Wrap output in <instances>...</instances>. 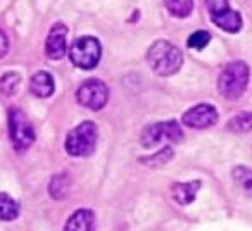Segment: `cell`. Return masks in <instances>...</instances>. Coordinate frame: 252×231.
<instances>
[{
	"label": "cell",
	"instance_id": "1",
	"mask_svg": "<svg viewBox=\"0 0 252 231\" xmlns=\"http://www.w3.org/2000/svg\"><path fill=\"white\" fill-rule=\"evenodd\" d=\"M147 62L159 76H173L183 64V54L175 43L168 40H158L147 52Z\"/></svg>",
	"mask_w": 252,
	"mask_h": 231
},
{
	"label": "cell",
	"instance_id": "2",
	"mask_svg": "<svg viewBox=\"0 0 252 231\" xmlns=\"http://www.w3.org/2000/svg\"><path fill=\"white\" fill-rule=\"evenodd\" d=\"M249 83V66L242 60L226 64L218 78V90L226 100H238Z\"/></svg>",
	"mask_w": 252,
	"mask_h": 231
},
{
	"label": "cell",
	"instance_id": "3",
	"mask_svg": "<svg viewBox=\"0 0 252 231\" xmlns=\"http://www.w3.org/2000/svg\"><path fill=\"white\" fill-rule=\"evenodd\" d=\"M98 130L92 121H83L66 137V152L71 157H88L97 147Z\"/></svg>",
	"mask_w": 252,
	"mask_h": 231
},
{
	"label": "cell",
	"instance_id": "4",
	"mask_svg": "<svg viewBox=\"0 0 252 231\" xmlns=\"http://www.w3.org/2000/svg\"><path fill=\"white\" fill-rule=\"evenodd\" d=\"M9 137L18 152H26L35 144V128L19 109L9 111Z\"/></svg>",
	"mask_w": 252,
	"mask_h": 231
},
{
	"label": "cell",
	"instance_id": "5",
	"mask_svg": "<svg viewBox=\"0 0 252 231\" xmlns=\"http://www.w3.org/2000/svg\"><path fill=\"white\" fill-rule=\"evenodd\" d=\"M102 57V47L95 36H81L74 40L69 50V59L80 69H94Z\"/></svg>",
	"mask_w": 252,
	"mask_h": 231
},
{
	"label": "cell",
	"instance_id": "6",
	"mask_svg": "<svg viewBox=\"0 0 252 231\" xmlns=\"http://www.w3.org/2000/svg\"><path fill=\"white\" fill-rule=\"evenodd\" d=\"M164 140L171 142V144H180L183 140V131L176 121H162V123L149 124L140 135V144L145 148L156 147Z\"/></svg>",
	"mask_w": 252,
	"mask_h": 231
},
{
	"label": "cell",
	"instance_id": "7",
	"mask_svg": "<svg viewBox=\"0 0 252 231\" xmlns=\"http://www.w3.org/2000/svg\"><path fill=\"white\" fill-rule=\"evenodd\" d=\"M109 98V88L102 80L92 78L81 83L76 91V100L80 105L90 109V111H100Z\"/></svg>",
	"mask_w": 252,
	"mask_h": 231
},
{
	"label": "cell",
	"instance_id": "8",
	"mask_svg": "<svg viewBox=\"0 0 252 231\" xmlns=\"http://www.w3.org/2000/svg\"><path fill=\"white\" fill-rule=\"evenodd\" d=\"M182 121L185 126L195 128V130H206L218 123V111L216 107L209 104H199L190 107L187 112H183Z\"/></svg>",
	"mask_w": 252,
	"mask_h": 231
},
{
	"label": "cell",
	"instance_id": "9",
	"mask_svg": "<svg viewBox=\"0 0 252 231\" xmlns=\"http://www.w3.org/2000/svg\"><path fill=\"white\" fill-rule=\"evenodd\" d=\"M67 28L66 25L63 23H56L50 29L49 36H47V42H45V54L49 59L52 60H59L66 56V50H67Z\"/></svg>",
	"mask_w": 252,
	"mask_h": 231
},
{
	"label": "cell",
	"instance_id": "10",
	"mask_svg": "<svg viewBox=\"0 0 252 231\" xmlns=\"http://www.w3.org/2000/svg\"><path fill=\"white\" fill-rule=\"evenodd\" d=\"M54 90H56V83L52 74L47 71H38L30 80V91L38 98H49Z\"/></svg>",
	"mask_w": 252,
	"mask_h": 231
},
{
	"label": "cell",
	"instance_id": "11",
	"mask_svg": "<svg viewBox=\"0 0 252 231\" xmlns=\"http://www.w3.org/2000/svg\"><path fill=\"white\" fill-rule=\"evenodd\" d=\"M95 216L90 209H78L66 221L64 231H94Z\"/></svg>",
	"mask_w": 252,
	"mask_h": 231
},
{
	"label": "cell",
	"instance_id": "12",
	"mask_svg": "<svg viewBox=\"0 0 252 231\" xmlns=\"http://www.w3.org/2000/svg\"><path fill=\"white\" fill-rule=\"evenodd\" d=\"M200 181H189V183H175L171 186V195L176 203L180 205H189L195 200L197 192L200 190Z\"/></svg>",
	"mask_w": 252,
	"mask_h": 231
},
{
	"label": "cell",
	"instance_id": "13",
	"mask_svg": "<svg viewBox=\"0 0 252 231\" xmlns=\"http://www.w3.org/2000/svg\"><path fill=\"white\" fill-rule=\"evenodd\" d=\"M211 21L226 33H238L242 29V16L237 11H233V9H228L226 12L216 16Z\"/></svg>",
	"mask_w": 252,
	"mask_h": 231
},
{
	"label": "cell",
	"instance_id": "14",
	"mask_svg": "<svg viewBox=\"0 0 252 231\" xmlns=\"http://www.w3.org/2000/svg\"><path fill=\"white\" fill-rule=\"evenodd\" d=\"M19 216V203L9 193H0V221H14Z\"/></svg>",
	"mask_w": 252,
	"mask_h": 231
},
{
	"label": "cell",
	"instance_id": "15",
	"mask_svg": "<svg viewBox=\"0 0 252 231\" xmlns=\"http://www.w3.org/2000/svg\"><path fill=\"white\" fill-rule=\"evenodd\" d=\"M69 188H71L69 176H67L66 173H63V174H57L52 178V181H50V185H49V193L56 200H64L67 192H69Z\"/></svg>",
	"mask_w": 252,
	"mask_h": 231
},
{
	"label": "cell",
	"instance_id": "16",
	"mask_svg": "<svg viewBox=\"0 0 252 231\" xmlns=\"http://www.w3.org/2000/svg\"><path fill=\"white\" fill-rule=\"evenodd\" d=\"M226 130L231 133H249L252 130V114L251 112L235 114L226 123Z\"/></svg>",
	"mask_w": 252,
	"mask_h": 231
},
{
	"label": "cell",
	"instance_id": "17",
	"mask_svg": "<svg viewBox=\"0 0 252 231\" xmlns=\"http://www.w3.org/2000/svg\"><path fill=\"white\" fill-rule=\"evenodd\" d=\"M231 176H233V181L238 185V188L252 197V169L247 166H237Z\"/></svg>",
	"mask_w": 252,
	"mask_h": 231
},
{
	"label": "cell",
	"instance_id": "18",
	"mask_svg": "<svg viewBox=\"0 0 252 231\" xmlns=\"http://www.w3.org/2000/svg\"><path fill=\"white\" fill-rule=\"evenodd\" d=\"M164 5L175 18H187L193 9V0H164Z\"/></svg>",
	"mask_w": 252,
	"mask_h": 231
},
{
	"label": "cell",
	"instance_id": "19",
	"mask_svg": "<svg viewBox=\"0 0 252 231\" xmlns=\"http://www.w3.org/2000/svg\"><path fill=\"white\" fill-rule=\"evenodd\" d=\"M19 85H21V76L18 73H5L0 78V93L11 97L18 91Z\"/></svg>",
	"mask_w": 252,
	"mask_h": 231
},
{
	"label": "cell",
	"instance_id": "20",
	"mask_svg": "<svg viewBox=\"0 0 252 231\" xmlns=\"http://www.w3.org/2000/svg\"><path fill=\"white\" fill-rule=\"evenodd\" d=\"M173 155H175V152H173L171 147H164L159 154L156 155H151V157H145L142 159V164L149 166V168H159V166L166 164V162H169L173 159Z\"/></svg>",
	"mask_w": 252,
	"mask_h": 231
},
{
	"label": "cell",
	"instance_id": "21",
	"mask_svg": "<svg viewBox=\"0 0 252 231\" xmlns=\"http://www.w3.org/2000/svg\"><path fill=\"white\" fill-rule=\"evenodd\" d=\"M211 42V35L207 31H204V29H200V31H193L192 35L189 36V47L193 50H202L204 47H207V43Z\"/></svg>",
	"mask_w": 252,
	"mask_h": 231
},
{
	"label": "cell",
	"instance_id": "22",
	"mask_svg": "<svg viewBox=\"0 0 252 231\" xmlns=\"http://www.w3.org/2000/svg\"><path fill=\"white\" fill-rule=\"evenodd\" d=\"M206 5H207V11H209V14H211V19L223 14V12H226L228 9H230L228 0H206Z\"/></svg>",
	"mask_w": 252,
	"mask_h": 231
},
{
	"label": "cell",
	"instance_id": "23",
	"mask_svg": "<svg viewBox=\"0 0 252 231\" xmlns=\"http://www.w3.org/2000/svg\"><path fill=\"white\" fill-rule=\"evenodd\" d=\"M9 52V40H7V35H5L2 29H0V59Z\"/></svg>",
	"mask_w": 252,
	"mask_h": 231
}]
</instances>
